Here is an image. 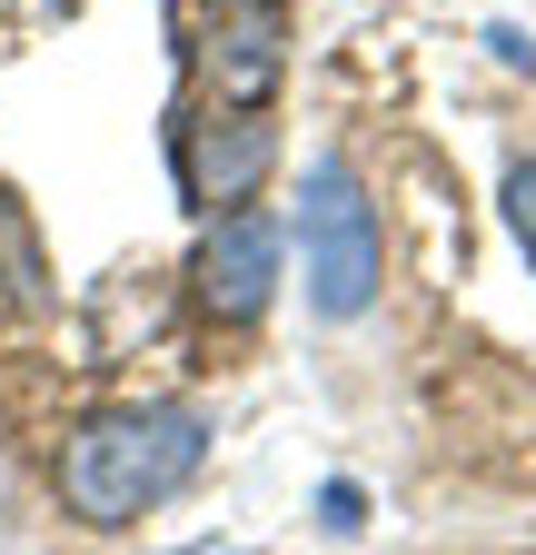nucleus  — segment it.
I'll list each match as a JSON object with an SVG mask.
<instances>
[{
    "label": "nucleus",
    "instance_id": "f257e3e1",
    "mask_svg": "<svg viewBox=\"0 0 536 555\" xmlns=\"http://www.w3.org/2000/svg\"><path fill=\"white\" fill-rule=\"evenodd\" d=\"M199 456H209L199 406H100L60 447V506L80 526H129V516L169 506L199 476Z\"/></svg>",
    "mask_w": 536,
    "mask_h": 555
},
{
    "label": "nucleus",
    "instance_id": "f03ea898",
    "mask_svg": "<svg viewBox=\"0 0 536 555\" xmlns=\"http://www.w3.org/2000/svg\"><path fill=\"white\" fill-rule=\"evenodd\" d=\"M298 258H308V298L318 318H358L378 298V208L348 159H318L298 189Z\"/></svg>",
    "mask_w": 536,
    "mask_h": 555
},
{
    "label": "nucleus",
    "instance_id": "7ed1b4c3",
    "mask_svg": "<svg viewBox=\"0 0 536 555\" xmlns=\"http://www.w3.org/2000/svg\"><path fill=\"white\" fill-rule=\"evenodd\" d=\"M279 60H289V11H279V0H209L199 69H209V100H219L229 119H258V109H268Z\"/></svg>",
    "mask_w": 536,
    "mask_h": 555
},
{
    "label": "nucleus",
    "instance_id": "20e7f679",
    "mask_svg": "<svg viewBox=\"0 0 536 555\" xmlns=\"http://www.w3.org/2000/svg\"><path fill=\"white\" fill-rule=\"evenodd\" d=\"M268 288H279V219H258V208H229V219L209 229V248H199V308L209 318H258Z\"/></svg>",
    "mask_w": 536,
    "mask_h": 555
},
{
    "label": "nucleus",
    "instance_id": "39448f33",
    "mask_svg": "<svg viewBox=\"0 0 536 555\" xmlns=\"http://www.w3.org/2000/svg\"><path fill=\"white\" fill-rule=\"evenodd\" d=\"M179 169H189V198H199V208L248 198L258 169H268V119H229V109L189 119V129H179Z\"/></svg>",
    "mask_w": 536,
    "mask_h": 555
},
{
    "label": "nucleus",
    "instance_id": "423d86ee",
    "mask_svg": "<svg viewBox=\"0 0 536 555\" xmlns=\"http://www.w3.org/2000/svg\"><path fill=\"white\" fill-rule=\"evenodd\" d=\"M507 229H516V248L536 258V159H516V169H507Z\"/></svg>",
    "mask_w": 536,
    "mask_h": 555
},
{
    "label": "nucleus",
    "instance_id": "0eeeda50",
    "mask_svg": "<svg viewBox=\"0 0 536 555\" xmlns=\"http://www.w3.org/2000/svg\"><path fill=\"white\" fill-rule=\"evenodd\" d=\"M179 555H229V545H179Z\"/></svg>",
    "mask_w": 536,
    "mask_h": 555
}]
</instances>
